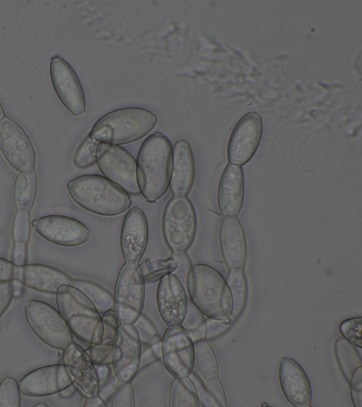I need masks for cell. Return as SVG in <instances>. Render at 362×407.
I'll return each mask as SVG.
<instances>
[{"instance_id": "obj_1", "label": "cell", "mask_w": 362, "mask_h": 407, "mask_svg": "<svg viewBox=\"0 0 362 407\" xmlns=\"http://www.w3.org/2000/svg\"><path fill=\"white\" fill-rule=\"evenodd\" d=\"M139 193L154 203L167 191L173 169V147L163 134L156 132L142 143L136 160Z\"/></svg>"}, {"instance_id": "obj_2", "label": "cell", "mask_w": 362, "mask_h": 407, "mask_svg": "<svg viewBox=\"0 0 362 407\" xmlns=\"http://www.w3.org/2000/svg\"><path fill=\"white\" fill-rule=\"evenodd\" d=\"M185 283L190 301L204 316L231 323L233 297L218 271L205 264H194L188 270Z\"/></svg>"}, {"instance_id": "obj_3", "label": "cell", "mask_w": 362, "mask_h": 407, "mask_svg": "<svg viewBox=\"0 0 362 407\" xmlns=\"http://www.w3.org/2000/svg\"><path fill=\"white\" fill-rule=\"evenodd\" d=\"M66 189L73 201L83 209L103 216H115L132 204L127 192L104 176L84 175L70 180Z\"/></svg>"}, {"instance_id": "obj_4", "label": "cell", "mask_w": 362, "mask_h": 407, "mask_svg": "<svg viewBox=\"0 0 362 407\" xmlns=\"http://www.w3.org/2000/svg\"><path fill=\"white\" fill-rule=\"evenodd\" d=\"M157 123L156 115L141 107H124L107 113L93 126L90 136L99 143L124 145L147 135Z\"/></svg>"}, {"instance_id": "obj_5", "label": "cell", "mask_w": 362, "mask_h": 407, "mask_svg": "<svg viewBox=\"0 0 362 407\" xmlns=\"http://www.w3.org/2000/svg\"><path fill=\"white\" fill-rule=\"evenodd\" d=\"M56 303L75 336L90 345L102 341L101 314L84 293L72 285H63L56 293Z\"/></svg>"}, {"instance_id": "obj_6", "label": "cell", "mask_w": 362, "mask_h": 407, "mask_svg": "<svg viewBox=\"0 0 362 407\" xmlns=\"http://www.w3.org/2000/svg\"><path fill=\"white\" fill-rule=\"evenodd\" d=\"M165 242L173 254H185L192 244L197 230V216L187 196H173L166 204L162 218Z\"/></svg>"}, {"instance_id": "obj_7", "label": "cell", "mask_w": 362, "mask_h": 407, "mask_svg": "<svg viewBox=\"0 0 362 407\" xmlns=\"http://www.w3.org/2000/svg\"><path fill=\"white\" fill-rule=\"evenodd\" d=\"M144 288L139 264L124 261L118 272L113 294V309L120 322L133 324L142 313Z\"/></svg>"}, {"instance_id": "obj_8", "label": "cell", "mask_w": 362, "mask_h": 407, "mask_svg": "<svg viewBox=\"0 0 362 407\" xmlns=\"http://www.w3.org/2000/svg\"><path fill=\"white\" fill-rule=\"evenodd\" d=\"M24 312L32 331L49 346L64 350L74 341L73 334L65 319L52 305L30 299L25 302Z\"/></svg>"}, {"instance_id": "obj_9", "label": "cell", "mask_w": 362, "mask_h": 407, "mask_svg": "<svg viewBox=\"0 0 362 407\" xmlns=\"http://www.w3.org/2000/svg\"><path fill=\"white\" fill-rule=\"evenodd\" d=\"M96 163L105 177L131 194H139L136 160L127 150L117 145L99 143Z\"/></svg>"}, {"instance_id": "obj_10", "label": "cell", "mask_w": 362, "mask_h": 407, "mask_svg": "<svg viewBox=\"0 0 362 407\" xmlns=\"http://www.w3.org/2000/svg\"><path fill=\"white\" fill-rule=\"evenodd\" d=\"M161 358L174 378L189 377L194 364V342L181 324L168 326L160 339Z\"/></svg>"}, {"instance_id": "obj_11", "label": "cell", "mask_w": 362, "mask_h": 407, "mask_svg": "<svg viewBox=\"0 0 362 407\" xmlns=\"http://www.w3.org/2000/svg\"><path fill=\"white\" fill-rule=\"evenodd\" d=\"M81 373L77 368L64 363L46 365L24 375L19 382V387L25 395L49 396L73 384Z\"/></svg>"}, {"instance_id": "obj_12", "label": "cell", "mask_w": 362, "mask_h": 407, "mask_svg": "<svg viewBox=\"0 0 362 407\" xmlns=\"http://www.w3.org/2000/svg\"><path fill=\"white\" fill-rule=\"evenodd\" d=\"M141 343L133 324L120 322L112 341V367L119 381H132L140 367Z\"/></svg>"}, {"instance_id": "obj_13", "label": "cell", "mask_w": 362, "mask_h": 407, "mask_svg": "<svg viewBox=\"0 0 362 407\" xmlns=\"http://www.w3.org/2000/svg\"><path fill=\"white\" fill-rule=\"evenodd\" d=\"M0 151L16 170H35L36 155L31 140L16 122L6 116L0 121Z\"/></svg>"}, {"instance_id": "obj_14", "label": "cell", "mask_w": 362, "mask_h": 407, "mask_svg": "<svg viewBox=\"0 0 362 407\" xmlns=\"http://www.w3.org/2000/svg\"><path fill=\"white\" fill-rule=\"evenodd\" d=\"M53 88L64 107L74 117L83 115L86 110L81 82L70 64L59 56H54L49 63Z\"/></svg>"}, {"instance_id": "obj_15", "label": "cell", "mask_w": 362, "mask_h": 407, "mask_svg": "<svg viewBox=\"0 0 362 407\" xmlns=\"http://www.w3.org/2000/svg\"><path fill=\"white\" fill-rule=\"evenodd\" d=\"M262 129V118L254 112L246 114L238 121L228 142L229 163L242 166L253 157L261 141Z\"/></svg>"}, {"instance_id": "obj_16", "label": "cell", "mask_w": 362, "mask_h": 407, "mask_svg": "<svg viewBox=\"0 0 362 407\" xmlns=\"http://www.w3.org/2000/svg\"><path fill=\"white\" fill-rule=\"evenodd\" d=\"M32 225L45 240L64 247H76L89 239L90 230L81 221L67 216L49 215L33 220Z\"/></svg>"}, {"instance_id": "obj_17", "label": "cell", "mask_w": 362, "mask_h": 407, "mask_svg": "<svg viewBox=\"0 0 362 407\" xmlns=\"http://www.w3.org/2000/svg\"><path fill=\"white\" fill-rule=\"evenodd\" d=\"M159 314L167 326L181 324L187 309V297L182 283L174 273L163 276L156 291Z\"/></svg>"}, {"instance_id": "obj_18", "label": "cell", "mask_w": 362, "mask_h": 407, "mask_svg": "<svg viewBox=\"0 0 362 407\" xmlns=\"http://www.w3.org/2000/svg\"><path fill=\"white\" fill-rule=\"evenodd\" d=\"M148 239V226L143 210L130 208L125 215L120 232V249L125 262L139 261L142 258Z\"/></svg>"}, {"instance_id": "obj_19", "label": "cell", "mask_w": 362, "mask_h": 407, "mask_svg": "<svg viewBox=\"0 0 362 407\" xmlns=\"http://www.w3.org/2000/svg\"><path fill=\"white\" fill-rule=\"evenodd\" d=\"M279 379L286 400L295 407H309L312 389L303 367L293 358L284 357L279 362Z\"/></svg>"}, {"instance_id": "obj_20", "label": "cell", "mask_w": 362, "mask_h": 407, "mask_svg": "<svg viewBox=\"0 0 362 407\" xmlns=\"http://www.w3.org/2000/svg\"><path fill=\"white\" fill-rule=\"evenodd\" d=\"M245 194L244 173L241 166L228 163L221 175L218 208L223 217H236L243 208Z\"/></svg>"}, {"instance_id": "obj_21", "label": "cell", "mask_w": 362, "mask_h": 407, "mask_svg": "<svg viewBox=\"0 0 362 407\" xmlns=\"http://www.w3.org/2000/svg\"><path fill=\"white\" fill-rule=\"evenodd\" d=\"M219 243L223 261L228 269H243L247 248L244 228L237 217H224L219 230Z\"/></svg>"}, {"instance_id": "obj_22", "label": "cell", "mask_w": 362, "mask_h": 407, "mask_svg": "<svg viewBox=\"0 0 362 407\" xmlns=\"http://www.w3.org/2000/svg\"><path fill=\"white\" fill-rule=\"evenodd\" d=\"M195 179L194 156L188 141H177L173 147V169L170 190L173 196H187Z\"/></svg>"}, {"instance_id": "obj_23", "label": "cell", "mask_w": 362, "mask_h": 407, "mask_svg": "<svg viewBox=\"0 0 362 407\" xmlns=\"http://www.w3.org/2000/svg\"><path fill=\"white\" fill-rule=\"evenodd\" d=\"M16 278L30 288L49 294H56L63 285H71L73 280L60 269L40 264L18 266Z\"/></svg>"}, {"instance_id": "obj_24", "label": "cell", "mask_w": 362, "mask_h": 407, "mask_svg": "<svg viewBox=\"0 0 362 407\" xmlns=\"http://www.w3.org/2000/svg\"><path fill=\"white\" fill-rule=\"evenodd\" d=\"M30 235V218L29 211L17 210L12 229L13 240L12 262L18 266L25 264L27 259V245Z\"/></svg>"}, {"instance_id": "obj_25", "label": "cell", "mask_w": 362, "mask_h": 407, "mask_svg": "<svg viewBox=\"0 0 362 407\" xmlns=\"http://www.w3.org/2000/svg\"><path fill=\"white\" fill-rule=\"evenodd\" d=\"M37 189V176L34 170L17 175L13 187V199L17 210L30 211L35 203Z\"/></svg>"}, {"instance_id": "obj_26", "label": "cell", "mask_w": 362, "mask_h": 407, "mask_svg": "<svg viewBox=\"0 0 362 407\" xmlns=\"http://www.w3.org/2000/svg\"><path fill=\"white\" fill-rule=\"evenodd\" d=\"M170 407H199L195 385L189 377L174 378L168 394Z\"/></svg>"}, {"instance_id": "obj_27", "label": "cell", "mask_w": 362, "mask_h": 407, "mask_svg": "<svg viewBox=\"0 0 362 407\" xmlns=\"http://www.w3.org/2000/svg\"><path fill=\"white\" fill-rule=\"evenodd\" d=\"M194 358L197 369L204 380L218 375L216 355L207 339L194 342Z\"/></svg>"}, {"instance_id": "obj_28", "label": "cell", "mask_w": 362, "mask_h": 407, "mask_svg": "<svg viewBox=\"0 0 362 407\" xmlns=\"http://www.w3.org/2000/svg\"><path fill=\"white\" fill-rule=\"evenodd\" d=\"M226 281L233 297L232 323L242 313L247 300V283L243 269L229 270Z\"/></svg>"}, {"instance_id": "obj_29", "label": "cell", "mask_w": 362, "mask_h": 407, "mask_svg": "<svg viewBox=\"0 0 362 407\" xmlns=\"http://www.w3.org/2000/svg\"><path fill=\"white\" fill-rule=\"evenodd\" d=\"M334 353L339 368L349 382L354 370L361 366V359L356 346L343 337L338 338L334 343Z\"/></svg>"}, {"instance_id": "obj_30", "label": "cell", "mask_w": 362, "mask_h": 407, "mask_svg": "<svg viewBox=\"0 0 362 407\" xmlns=\"http://www.w3.org/2000/svg\"><path fill=\"white\" fill-rule=\"evenodd\" d=\"M146 283L159 281L163 276L176 271L177 260L173 257L166 259L148 258L139 264Z\"/></svg>"}, {"instance_id": "obj_31", "label": "cell", "mask_w": 362, "mask_h": 407, "mask_svg": "<svg viewBox=\"0 0 362 407\" xmlns=\"http://www.w3.org/2000/svg\"><path fill=\"white\" fill-rule=\"evenodd\" d=\"M71 285L84 293L100 314L113 308V295L96 283L83 279H73Z\"/></svg>"}, {"instance_id": "obj_32", "label": "cell", "mask_w": 362, "mask_h": 407, "mask_svg": "<svg viewBox=\"0 0 362 407\" xmlns=\"http://www.w3.org/2000/svg\"><path fill=\"white\" fill-rule=\"evenodd\" d=\"M202 312L190 301L181 325L187 331L193 342L205 338V319Z\"/></svg>"}, {"instance_id": "obj_33", "label": "cell", "mask_w": 362, "mask_h": 407, "mask_svg": "<svg viewBox=\"0 0 362 407\" xmlns=\"http://www.w3.org/2000/svg\"><path fill=\"white\" fill-rule=\"evenodd\" d=\"M99 142L90 134L81 143L75 152L73 162L80 169L87 168L96 163V150Z\"/></svg>"}, {"instance_id": "obj_34", "label": "cell", "mask_w": 362, "mask_h": 407, "mask_svg": "<svg viewBox=\"0 0 362 407\" xmlns=\"http://www.w3.org/2000/svg\"><path fill=\"white\" fill-rule=\"evenodd\" d=\"M21 394L19 384L12 377H5L0 382V407H21Z\"/></svg>"}, {"instance_id": "obj_35", "label": "cell", "mask_w": 362, "mask_h": 407, "mask_svg": "<svg viewBox=\"0 0 362 407\" xmlns=\"http://www.w3.org/2000/svg\"><path fill=\"white\" fill-rule=\"evenodd\" d=\"M73 385L85 399L97 395L100 384L95 365H92L88 369L82 370Z\"/></svg>"}, {"instance_id": "obj_36", "label": "cell", "mask_w": 362, "mask_h": 407, "mask_svg": "<svg viewBox=\"0 0 362 407\" xmlns=\"http://www.w3.org/2000/svg\"><path fill=\"white\" fill-rule=\"evenodd\" d=\"M62 360L64 364L74 367L81 371L93 365L89 360L85 350L74 341L64 349Z\"/></svg>"}, {"instance_id": "obj_37", "label": "cell", "mask_w": 362, "mask_h": 407, "mask_svg": "<svg viewBox=\"0 0 362 407\" xmlns=\"http://www.w3.org/2000/svg\"><path fill=\"white\" fill-rule=\"evenodd\" d=\"M339 329L344 338L353 346L361 348V317H354L342 321Z\"/></svg>"}, {"instance_id": "obj_38", "label": "cell", "mask_w": 362, "mask_h": 407, "mask_svg": "<svg viewBox=\"0 0 362 407\" xmlns=\"http://www.w3.org/2000/svg\"><path fill=\"white\" fill-rule=\"evenodd\" d=\"M141 344L150 346L160 341L156 326L153 322L144 314H141L133 323Z\"/></svg>"}, {"instance_id": "obj_39", "label": "cell", "mask_w": 362, "mask_h": 407, "mask_svg": "<svg viewBox=\"0 0 362 407\" xmlns=\"http://www.w3.org/2000/svg\"><path fill=\"white\" fill-rule=\"evenodd\" d=\"M134 391L132 381L117 383L111 397L112 407L134 406Z\"/></svg>"}, {"instance_id": "obj_40", "label": "cell", "mask_w": 362, "mask_h": 407, "mask_svg": "<svg viewBox=\"0 0 362 407\" xmlns=\"http://www.w3.org/2000/svg\"><path fill=\"white\" fill-rule=\"evenodd\" d=\"M112 342L103 341L92 344L86 349V353L90 362L94 365H111Z\"/></svg>"}, {"instance_id": "obj_41", "label": "cell", "mask_w": 362, "mask_h": 407, "mask_svg": "<svg viewBox=\"0 0 362 407\" xmlns=\"http://www.w3.org/2000/svg\"><path fill=\"white\" fill-rule=\"evenodd\" d=\"M205 387L216 406H227L223 386L218 376L205 380Z\"/></svg>"}, {"instance_id": "obj_42", "label": "cell", "mask_w": 362, "mask_h": 407, "mask_svg": "<svg viewBox=\"0 0 362 407\" xmlns=\"http://www.w3.org/2000/svg\"><path fill=\"white\" fill-rule=\"evenodd\" d=\"M349 383L354 406L362 407V366L354 370Z\"/></svg>"}, {"instance_id": "obj_43", "label": "cell", "mask_w": 362, "mask_h": 407, "mask_svg": "<svg viewBox=\"0 0 362 407\" xmlns=\"http://www.w3.org/2000/svg\"><path fill=\"white\" fill-rule=\"evenodd\" d=\"M103 325V341L112 342L114 334L120 323L113 309L105 311L101 315Z\"/></svg>"}, {"instance_id": "obj_44", "label": "cell", "mask_w": 362, "mask_h": 407, "mask_svg": "<svg viewBox=\"0 0 362 407\" xmlns=\"http://www.w3.org/2000/svg\"><path fill=\"white\" fill-rule=\"evenodd\" d=\"M230 324L231 323L228 320L219 321L208 318V319L205 320V338L209 340L217 337L224 333Z\"/></svg>"}, {"instance_id": "obj_45", "label": "cell", "mask_w": 362, "mask_h": 407, "mask_svg": "<svg viewBox=\"0 0 362 407\" xmlns=\"http://www.w3.org/2000/svg\"><path fill=\"white\" fill-rule=\"evenodd\" d=\"M193 381L197 394L199 406H216L212 399L211 398L205 384L196 375L191 372L189 376Z\"/></svg>"}, {"instance_id": "obj_46", "label": "cell", "mask_w": 362, "mask_h": 407, "mask_svg": "<svg viewBox=\"0 0 362 407\" xmlns=\"http://www.w3.org/2000/svg\"><path fill=\"white\" fill-rule=\"evenodd\" d=\"M17 271L18 266L6 259L0 257V283L16 278Z\"/></svg>"}, {"instance_id": "obj_47", "label": "cell", "mask_w": 362, "mask_h": 407, "mask_svg": "<svg viewBox=\"0 0 362 407\" xmlns=\"http://www.w3.org/2000/svg\"><path fill=\"white\" fill-rule=\"evenodd\" d=\"M118 382V378L115 372H112L106 381L100 385L98 394L107 402L111 399Z\"/></svg>"}, {"instance_id": "obj_48", "label": "cell", "mask_w": 362, "mask_h": 407, "mask_svg": "<svg viewBox=\"0 0 362 407\" xmlns=\"http://www.w3.org/2000/svg\"><path fill=\"white\" fill-rule=\"evenodd\" d=\"M13 297L11 281L0 283V317L9 307Z\"/></svg>"}, {"instance_id": "obj_49", "label": "cell", "mask_w": 362, "mask_h": 407, "mask_svg": "<svg viewBox=\"0 0 362 407\" xmlns=\"http://www.w3.org/2000/svg\"><path fill=\"white\" fill-rule=\"evenodd\" d=\"M158 359L154 354L150 346H146L145 348L141 352L140 367L148 365Z\"/></svg>"}, {"instance_id": "obj_50", "label": "cell", "mask_w": 362, "mask_h": 407, "mask_svg": "<svg viewBox=\"0 0 362 407\" xmlns=\"http://www.w3.org/2000/svg\"><path fill=\"white\" fill-rule=\"evenodd\" d=\"M100 385L106 381L112 371L107 365H95Z\"/></svg>"}, {"instance_id": "obj_51", "label": "cell", "mask_w": 362, "mask_h": 407, "mask_svg": "<svg viewBox=\"0 0 362 407\" xmlns=\"http://www.w3.org/2000/svg\"><path fill=\"white\" fill-rule=\"evenodd\" d=\"M83 406L85 407H105L107 406V403L98 394H97L86 398Z\"/></svg>"}, {"instance_id": "obj_52", "label": "cell", "mask_w": 362, "mask_h": 407, "mask_svg": "<svg viewBox=\"0 0 362 407\" xmlns=\"http://www.w3.org/2000/svg\"><path fill=\"white\" fill-rule=\"evenodd\" d=\"M13 295V297H18L22 295L23 292L24 284L18 278H13L11 281Z\"/></svg>"}, {"instance_id": "obj_53", "label": "cell", "mask_w": 362, "mask_h": 407, "mask_svg": "<svg viewBox=\"0 0 362 407\" xmlns=\"http://www.w3.org/2000/svg\"><path fill=\"white\" fill-rule=\"evenodd\" d=\"M76 391V390L73 384H71V386L64 389L63 390H62L59 393L60 394L61 396H62L64 398H68V397L72 396L75 393Z\"/></svg>"}, {"instance_id": "obj_54", "label": "cell", "mask_w": 362, "mask_h": 407, "mask_svg": "<svg viewBox=\"0 0 362 407\" xmlns=\"http://www.w3.org/2000/svg\"><path fill=\"white\" fill-rule=\"evenodd\" d=\"M5 117H6V116H5V112H4V107H3L2 105H1V102H0V121H1L3 118H4Z\"/></svg>"}, {"instance_id": "obj_55", "label": "cell", "mask_w": 362, "mask_h": 407, "mask_svg": "<svg viewBox=\"0 0 362 407\" xmlns=\"http://www.w3.org/2000/svg\"><path fill=\"white\" fill-rule=\"evenodd\" d=\"M35 407H46L48 405L44 402L38 403L35 405Z\"/></svg>"}]
</instances>
